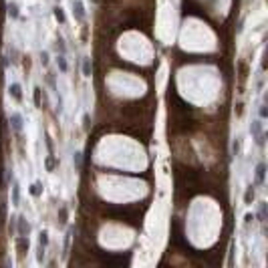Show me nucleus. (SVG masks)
<instances>
[{"label":"nucleus","instance_id":"obj_1","mask_svg":"<svg viewBox=\"0 0 268 268\" xmlns=\"http://www.w3.org/2000/svg\"><path fill=\"white\" fill-rule=\"evenodd\" d=\"M16 248H18V254H20V258H22V256L28 252V238H26V236H18V240H16Z\"/></svg>","mask_w":268,"mask_h":268},{"label":"nucleus","instance_id":"obj_2","mask_svg":"<svg viewBox=\"0 0 268 268\" xmlns=\"http://www.w3.org/2000/svg\"><path fill=\"white\" fill-rule=\"evenodd\" d=\"M73 8H75V16H77L79 20L85 18V6L81 0H73Z\"/></svg>","mask_w":268,"mask_h":268},{"label":"nucleus","instance_id":"obj_3","mask_svg":"<svg viewBox=\"0 0 268 268\" xmlns=\"http://www.w3.org/2000/svg\"><path fill=\"white\" fill-rule=\"evenodd\" d=\"M10 123H12V127H14V131H20V129H22V117H20L18 113L10 115Z\"/></svg>","mask_w":268,"mask_h":268},{"label":"nucleus","instance_id":"obj_4","mask_svg":"<svg viewBox=\"0 0 268 268\" xmlns=\"http://www.w3.org/2000/svg\"><path fill=\"white\" fill-rule=\"evenodd\" d=\"M28 230H30V226L26 224L24 218L20 216V218H18V236H26V234H28Z\"/></svg>","mask_w":268,"mask_h":268},{"label":"nucleus","instance_id":"obj_5","mask_svg":"<svg viewBox=\"0 0 268 268\" xmlns=\"http://www.w3.org/2000/svg\"><path fill=\"white\" fill-rule=\"evenodd\" d=\"M264 171H266V166L260 161L258 166H256V181H258V184H264Z\"/></svg>","mask_w":268,"mask_h":268},{"label":"nucleus","instance_id":"obj_6","mask_svg":"<svg viewBox=\"0 0 268 268\" xmlns=\"http://www.w3.org/2000/svg\"><path fill=\"white\" fill-rule=\"evenodd\" d=\"M8 91H10V95H12L16 101H20V99H22V93H20V85H18V83H12Z\"/></svg>","mask_w":268,"mask_h":268},{"label":"nucleus","instance_id":"obj_7","mask_svg":"<svg viewBox=\"0 0 268 268\" xmlns=\"http://www.w3.org/2000/svg\"><path fill=\"white\" fill-rule=\"evenodd\" d=\"M18 202H20V185L14 184L12 185V204L18 206Z\"/></svg>","mask_w":268,"mask_h":268},{"label":"nucleus","instance_id":"obj_8","mask_svg":"<svg viewBox=\"0 0 268 268\" xmlns=\"http://www.w3.org/2000/svg\"><path fill=\"white\" fill-rule=\"evenodd\" d=\"M252 200H254V188H252V185H250L248 190H246V194H244V204L248 206V204H250V202H252Z\"/></svg>","mask_w":268,"mask_h":268},{"label":"nucleus","instance_id":"obj_9","mask_svg":"<svg viewBox=\"0 0 268 268\" xmlns=\"http://www.w3.org/2000/svg\"><path fill=\"white\" fill-rule=\"evenodd\" d=\"M83 75L85 77H91V61L83 59Z\"/></svg>","mask_w":268,"mask_h":268},{"label":"nucleus","instance_id":"obj_10","mask_svg":"<svg viewBox=\"0 0 268 268\" xmlns=\"http://www.w3.org/2000/svg\"><path fill=\"white\" fill-rule=\"evenodd\" d=\"M59 222L61 224H67V208H65V206H61V210H59Z\"/></svg>","mask_w":268,"mask_h":268},{"label":"nucleus","instance_id":"obj_11","mask_svg":"<svg viewBox=\"0 0 268 268\" xmlns=\"http://www.w3.org/2000/svg\"><path fill=\"white\" fill-rule=\"evenodd\" d=\"M40 238H39V242H40V246H47V244H49V232H44V230H43V232H40Z\"/></svg>","mask_w":268,"mask_h":268},{"label":"nucleus","instance_id":"obj_12","mask_svg":"<svg viewBox=\"0 0 268 268\" xmlns=\"http://www.w3.org/2000/svg\"><path fill=\"white\" fill-rule=\"evenodd\" d=\"M57 61H59V67H61V71H63V73H67V71H69V67H67V61H65V54H61V57H59Z\"/></svg>","mask_w":268,"mask_h":268},{"label":"nucleus","instance_id":"obj_13","mask_svg":"<svg viewBox=\"0 0 268 268\" xmlns=\"http://www.w3.org/2000/svg\"><path fill=\"white\" fill-rule=\"evenodd\" d=\"M8 10H10V16H12V18H18V6H16L14 2L8 6Z\"/></svg>","mask_w":268,"mask_h":268},{"label":"nucleus","instance_id":"obj_14","mask_svg":"<svg viewBox=\"0 0 268 268\" xmlns=\"http://www.w3.org/2000/svg\"><path fill=\"white\" fill-rule=\"evenodd\" d=\"M40 192H43V190H40V184H32L30 194H32V195H40Z\"/></svg>","mask_w":268,"mask_h":268},{"label":"nucleus","instance_id":"obj_15","mask_svg":"<svg viewBox=\"0 0 268 268\" xmlns=\"http://www.w3.org/2000/svg\"><path fill=\"white\" fill-rule=\"evenodd\" d=\"M34 105H36V107H40V89L39 87L34 89Z\"/></svg>","mask_w":268,"mask_h":268},{"label":"nucleus","instance_id":"obj_16","mask_svg":"<svg viewBox=\"0 0 268 268\" xmlns=\"http://www.w3.org/2000/svg\"><path fill=\"white\" fill-rule=\"evenodd\" d=\"M54 16L61 20V22H65V14H63V8H54Z\"/></svg>","mask_w":268,"mask_h":268},{"label":"nucleus","instance_id":"obj_17","mask_svg":"<svg viewBox=\"0 0 268 268\" xmlns=\"http://www.w3.org/2000/svg\"><path fill=\"white\" fill-rule=\"evenodd\" d=\"M73 161H75V163H77V167H79V169H81V153H75Z\"/></svg>","mask_w":268,"mask_h":268},{"label":"nucleus","instance_id":"obj_18","mask_svg":"<svg viewBox=\"0 0 268 268\" xmlns=\"http://www.w3.org/2000/svg\"><path fill=\"white\" fill-rule=\"evenodd\" d=\"M264 216H266V206L262 204V206H260V220H262Z\"/></svg>","mask_w":268,"mask_h":268},{"label":"nucleus","instance_id":"obj_19","mask_svg":"<svg viewBox=\"0 0 268 268\" xmlns=\"http://www.w3.org/2000/svg\"><path fill=\"white\" fill-rule=\"evenodd\" d=\"M43 65H49V53H43Z\"/></svg>","mask_w":268,"mask_h":268},{"label":"nucleus","instance_id":"obj_20","mask_svg":"<svg viewBox=\"0 0 268 268\" xmlns=\"http://www.w3.org/2000/svg\"><path fill=\"white\" fill-rule=\"evenodd\" d=\"M260 117H266V107H264V105H262V107H260Z\"/></svg>","mask_w":268,"mask_h":268}]
</instances>
